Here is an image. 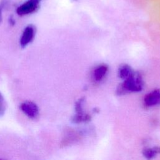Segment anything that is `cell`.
Returning a JSON list of instances; mask_svg holds the SVG:
<instances>
[{"label":"cell","instance_id":"6da1fadb","mask_svg":"<svg viewBox=\"0 0 160 160\" xmlns=\"http://www.w3.org/2000/svg\"><path fill=\"white\" fill-rule=\"evenodd\" d=\"M144 82L142 76L138 72H134L131 76L124 79V81L118 88V94H124L127 92H139L143 88Z\"/></svg>","mask_w":160,"mask_h":160},{"label":"cell","instance_id":"7a4b0ae2","mask_svg":"<svg viewBox=\"0 0 160 160\" xmlns=\"http://www.w3.org/2000/svg\"><path fill=\"white\" fill-rule=\"evenodd\" d=\"M39 8V3L36 0H29L19 6L16 12L19 16H24L36 11Z\"/></svg>","mask_w":160,"mask_h":160},{"label":"cell","instance_id":"3957f363","mask_svg":"<svg viewBox=\"0 0 160 160\" xmlns=\"http://www.w3.org/2000/svg\"><path fill=\"white\" fill-rule=\"evenodd\" d=\"M21 111L29 118L35 119L39 115V109L38 106L32 101H25L20 105Z\"/></svg>","mask_w":160,"mask_h":160},{"label":"cell","instance_id":"277c9868","mask_svg":"<svg viewBox=\"0 0 160 160\" xmlns=\"http://www.w3.org/2000/svg\"><path fill=\"white\" fill-rule=\"evenodd\" d=\"M35 27L29 24L25 28L20 39V45L22 48H25L34 39L35 35Z\"/></svg>","mask_w":160,"mask_h":160},{"label":"cell","instance_id":"5b68a950","mask_svg":"<svg viewBox=\"0 0 160 160\" xmlns=\"http://www.w3.org/2000/svg\"><path fill=\"white\" fill-rule=\"evenodd\" d=\"M144 102L147 107L160 104V90L155 89L147 94L144 96Z\"/></svg>","mask_w":160,"mask_h":160},{"label":"cell","instance_id":"8992f818","mask_svg":"<svg viewBox=\"0 0 160 160\" xmlns=\"http://www.w3.org/2000/svg\"><path fill=\"white\" fill-rule=\"evenodd\" d=\"M108 71V67L106 64H101L98 66L93 71L92 77L95 81H101L106 76Z\"/></svg>","mask_w":160,"mask_h":160},{"label":"cell","instance_id":"52a82bcc","mask_svg":"<svg viewBox=\"0 0 160 160\" xmlns=\"http://www.w3.org/2000/svg\"><path fill=\"white\" fill-rule=\"evenodd\" d=\"M134 71L133 69L127 64H123L119 67L118 69V76L120 78L125 79L131 76Z\"/></svg>","mask_w":160,"mask_h":160},{"label":"cell","instance_id":"ba28073f","mask_svg":"<svg viewBox=\"0 0 160 160\" xmlns=\"http://www.w3.org/2000/svg\"><path fill=\"white\" fill-rule=\"evenodd\" d=\"M160 153V148L154 147L152 148H148L143 151L144 156L147 159H151L154 158L157 154Z\"/></svg>","mask_w":160,"mask_h":160},{"label":"cell","instance_id":"9c48e42d","mask_svg":"<svg viewBox=\"0 0 160 160\" xmlns=\"http://www.w3.org/2000/svg\"><path fill=\"white\" fill-rule=\"evenodd\" d=\"M6 109V103L5 99L0 92V117L3 116Z\"/></svg>","mask_w":160,"mask_h":160},{"label":"cell","instance_id":"30bf717a","mask_svg":"<svg viewBox=\"0 0 160 160\" xmlns=\"http://www.w3.org/2000/svg\"><path fill=\"white\" fill-rule=\"evenodd\" d=\"M6 4V1L5 0H2L1 2H0V24L1 23L2 21V9L4 7Z\"/></svg>","mask_w":160,"mask_h":160},{"label":"cell","instance_id":"8fae6325","mask_svg":"<svg viewBox=\"0 0 160 160\" xmlns=\"http://www.w3.org/2000/svg\"><path fill=\"white\" fill-rule=\"evenodd\" d=\"M9 24H11L12 26L14 25V24H15V21H14V18H12V16H11L9 17Z\"/></svg>","mask_w":160,"mask_h":160}]
</instances>
